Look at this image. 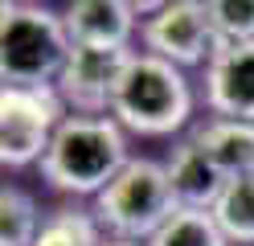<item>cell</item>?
Returning <instances> with one entry per match:
<instances>
[{
    "mask_svg": "<svg viewBox=\"0 0 254 246\" xmlns=\"http://www.w3.org/2000/svg\"><path fill=\"white\" fill-rule=\"evenodd\" d=\"M148 246H230L213 218V209H177L172 218L148 238Z\"/></svg>",
    "mask_w": 254,
    "mask_h": 246,
    "instance_id": "7c38bea8",
    "label": "cell"
},
{
    "mask_svg": "<svg viewBox=\"0 0 254 246\" xmlns=\"http://www.w3.org/2000/svg\"><path fill=\"white\" fill-rule=\"evenodd\" d=\"M99 222L94 213H82V209H58L45 218L41 234L33 246H103V234H99Z\"/></svg>",
    "mask_w": 254,
    "mask_h": 246,
    "instance_id": "9a60e30c",
    "label": "cell"
},
{
    "mask_svg": "<svg viewBox=\"0 0 254 246\" xmlns=\"http://www.w3.org/2000/svg\"><path fill=\"white\" fill-rule=\"evenodd\" d=\"M205 103L217 119L254 123V41L217 45L205 66Z\"/></svg>",
    "mask_w": 254,
    "mask_h": 246,
    "instance_id": "ba28073f",
    "label": "cell"
},
{
    "mask_svg": "<svg viewBox=\"0 0 254 246\" xmlns=\"http://www.w3.org/2000/svg\"><path fill=\"white\" fill-rule=\"evenodd\" d=\"M181 209L172 193L168 168L156 160H127V168L94 197V222L111 230V238L144 242Z\"/></svg>",
    "mask_w": 254,
    "mask_h": 246,
    "instance_id": "277c9868",
    "label": "cell"
},
{
    "mask_svg": "<svg viewBox=\"0 0 254 246\" xmlns=\"http://www.w3.org/2000/svg\"><path fill=\"white\" fill-rule=\"evenodd\" d=\"M209 21L217 45H246L254 41V0H209Z\"/></svg>",
    "mask_w": 254,
    "mask_h": 246,
    "instance_id": "2e32d148",
    "label": "cell"
},
{
    "mask_svg": "<svg viewBox=\"0 0 254 246\" xmlns=\"http://www.w3.org/2000/svg\"><path fill=\"white\" fill-rule=\"evenodd\" d=\"M213 218H217L221 234L230 242L254 246V176L230 180L226 193H221L217 205H213Z\"/></svg>",
    "mask_w": 254,
    "mask_h": 246,
    "instance_id": "5bb4252c",
    "label": "cell"
},
{
    "mask_svg": "<svg viewBox=\"0 0 254 246\" xmlns=\"http://www.w3.org/2000/svg\"><path fill=\"white\" fill-rule=\"evenodd\" d=\"M66 16L33 0H4L0 8V74L4 86H58L70 58Z\"/></svg>",
    "mask_w": 254,
    "mask_h": 246,
    "instance_id": "7a4b0ae2",
    "label": "cell"
},
{
    "mask_svg": "<svg viewBox=\"0 0 254 246\" xmlns=\"http://www.w3.org/2000/svg\"><path fill=\"white\" fill-rule=\"evenodd\" d=\"M41 213L37 201L17 185L0 189V246H33L41 234Z\"/></svg>",
    "mask_w": 254,
    "mask_h": 246,
    "instance_id": "4fadbf2b",
    "label": "cell"
},
{
    "mask_svg": "<svg viewBox=\"0 0 254 246\" xmlns=\"http://www.w3.org/2000/svg\"><path fill=\"white\" fill-rule=\"evenodd\" d=\"M144 45L148 54L164 58L172 66H209L217 54V33L209 21V4L201 0H172L156 16L144 21Z\"/></svg>",
    "mask_w": 254,
    "mask_h": 246,
    "instance_id": "52a82bcc",
    "label": "cell"
},
{
    "mask_svg": "<svg viewBox=\"0 0 254 246\" xmlns=\"http://www.w3.org/2000/svg\"><path fill=\"white\" fill-rule=\"evenodd\" d=\"M66 33L74 45H99V49H131L135 8L127 0H78L66 8Z\"/></svg>",
    "mask_w": 254,
    "mask_h": 246,
    "instance_id": "30bf717a",
    "label": "cell"
},
{
    "mask_svg": "<svg viewBox=\"0 0 254 246\" xmlns=\"http://www.w3.org/2000/svg\"><path fill=\"white\" fill-rule=\"evenodd\" d=\"M62 94L58 86H4L0 90V160L4 168L41 164L62 127Z\"/></svg>",
    "mask_w": 254,
    "mask_h": 246,
    "instance_id": "5b68a950",
    "label": "cell"
},
{
    "mask_svg": "<svg viewBox=\"0 0 254 246\" xmlns=\"http://www.w3.org/2000/svg\"><path fill=\"white\" fill-rule=\"evenodd\" d=\"M131 49H99V45H74L66 58V70L58 78L62 103L74 107V115H111L115 90L131 66Z\"/></svg>",
    "mask_w": 254,
    "mask_h": 246,
    "instance_id": "8992f818",
    "label": "cell"
},
{
    "mask_svg": "<svg viewBox=\"0 0 254 246\" xmlns=\"http://www.w3.org/2000/svg\"><path fill=\"white\" fill-rule=\"evenodd\" d=\"M164 168H168V180H172V193H177V201L185 209H213L217 197L230 185V176L217 168V160L197 140L177 144Z\"/></svg>",
    "mask_w": 254,
    "mask_h": 246,
    "instance_id": "9c48e42d",
    "label": "cell"
},
{
    "mask_svg": "<svg viewBox=\"0 0 254 246\" xmlns=\"http://www.w3.org/2000/svg\"><path fill=\"white\" fill-rule=\"evenodd\" d=\"M103 246H144V242H135V238H103Z\"/></svg>",
    "mask_w": 254,
    "mask_h": 246,
    "instance_id": "e0dca14e",
    "label": "cell"
},
{
    "mask_svg": "<svg viewBox=\"0 0 254 246\" xmlns=\"http://www.w3.org/2000/svg\"><path fill=\"white\" fill-rule=\"evenodd\" d=\"M193 115V90L181 66L156 54H135L115 90L111 119L139 136H172Z\"/></svg>",
    "mask_w": 254,
    "mask_h": 246,
    "instance_id": "3957f363",
    "label": "cell"
},
{
    "mask_svg": "<svg viewBox=\"0 0 254 246\" xmlns=\"http://www.w3.org/2000/svg\"><path fill=\"white\" fill-rule=\"evenodd\" d=\"M127 160L123 127L111 115H66L37 168L58 193L99 197L127 168Z\"/></svg>",
    "mask_w": 254,
    "mask_h": 246,
    "instance_id": "6da1fadb",
    "label": "cell"
},
{
    "mask_svg": "<svg viewBox=\"0 0 254 246\" xmlns=\"http://www.w3.org/2000/svg\"><path fill=\"white\" fill-rule=\"evenodd\" d=\"M193 140L217 160V168L226 172L230 180L254 176V123H242V119H209L205 127H197Z\"/></svg>",
    "mask_w": 254,
    "mask_h": 246,
    "instance_id": "8fae6325",
    "label": "cell"
}]
</instances>
